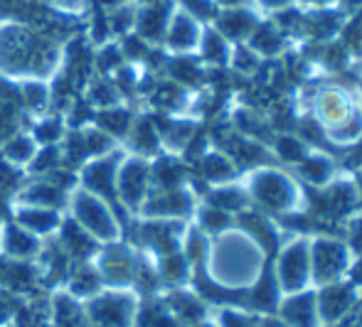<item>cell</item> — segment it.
<instances>
[{
	"mask_svg": "<svg viewBox=\"0 0 362 327\" xmlns=\"http://www.w3.org/2000/svg\"><path fill=\"white\" fill-rule=\"evenodd\" d=\"M207 273L224 288H252L264 273V249L247 232H224L210 251Z\"/></svg>",
	"mask_w": 362,
	"mask_h": 327,
	"instance_id": "6da1fadb",
	"label": "cell"
},
{
	"mask_svg": "<svg viewBox=\"0 0 362 327\" xmlns=\"http://www.w3.org/2000/svg\"><path fill=\"white\" fill-rule=\"evenodd\" d=\"M247 195L257 204H262L269 212L293 214L305 209V197L300 192L298 182L288 177L284 170L272 165H262L249 172L247 177Z\"/></svg>",
	"mask_w": 362,
	"mask_h": 327,
	"instance_id": "7a4b0ae2",
	"label": "cell"
},
{
	"mask_svg": "<svg viewBox=\"0 0 362 327\" xmlns=\"http://www.w3.org/2000/svg\"><path fill=\"white\" fill-rule=\"evenodd\" d=\"M353 261L355 256L348 242L328 237L310 239V278H313V283L318 288L340 283L343 278H348Z\"/></svg>",
	"mask_w": 362,
	"mask_h": 327,
	"instance_id": "3957f363",
	"label": "cell"
},
{
	"mask_svg": "<svg viewBox=\"0 0 362 327\" xmlns=\"http://www.w3.org/2000/svg\"><path fill=\"white\" fill-rule=\"evenodd\" d=\"M274 283L281 298L303 293L310 288V239L298 237L281 249L274 268Z\"/></svg>",
	"mask_w": 362,
	"mask_h": 327,
	"instance_id": "277c9868",
	"label": "cell"
},
{
	"mask_svg": "<svg viewBox=\"0 0 362 327\" xmlns=\"http://www.w3.org/2000/svg\"><path fill=\"white\" fill-rule=\"evenodd\" d=\"M84 310L91 327H134L139 303L134 293L109 290V293H96Z\"/></svg>",
	"mask_w": 362,
	"mask_h": 327,
	"instance_id": "5b68a950",
	"label": "cell"
},
{
	"mask_svg": "<svg viewBox=\"0 0 362 327\" xmlns=\"http://www.w3.org/2000/svg\"><path fill=\"white\" fill-rule=\"evenodd\" d=\"M313 109H315V116H318V121L325 129V133L338 131L340 126H345L358 114H362L358 109V104L353 101V96H350L345 89H338V86H328V89L320 91V94L315 96Z\"/></svg>",
	"mask_w": 362,
	"mask_h": 327,
	"instance_id": "8992f818",
	"label": "cell"
},
{
	"mask_svg": "<svg viewBox=\"0 0 362 327\" xmlns=\"http://www.w3.org/2000/svg\"><path fill=\"white\" fill-rule=\"evenodd\" d=\"M355 290L353 283H333V285H323V288L315 293V303H318V315L320 323H338L348 315L350 305H353Z\"/></svg>",
	"mask_w": 362,
	"mask_h": 327,
	"instance_id": "52a82bcc",
	"label": "cell"
},
{
	"mask_svg": "<svg viewBox=\"0 0 362 327\" xmlns=\"http://www.w3.org/2000/svg\"><path fill=\"white\" fill-rule=\"evenodd\" d=\"M281 323L288 327H320L318 303H315V290H303V293L286 295L281 298Z\"/></svg>",
	"mask_w": 362,
	"mask_h": 327,
	"instance_id": "ba28073f",
	"label": "cell"
},
{
	"mask_svg": "<svg viewBox=\"0 0 362 327\" xmlns=\"http://www.w3.org/2000/svg\"><path fill=\"white\" fill-rule=\"evenodd\" d=\"M259 23L262 20L257 18V13L249 5L247 8H227L217 20V32L227 40H234V42H249Z\"/></svg>",
	"mask_w": 362,
	"mask_h": 327,
	"instance_id": "9c48e42d",
	"label": "cell"
},
{
	"mask_svg": "<svg viewBox=\"0 0 362 327\" xmlns=\"http://www.w3.org/2000/svg\"><path fill=\"white\" fill-rule=\"evenodd\" d=\"M76 217H79V222L84 224L91 234H96V237H104V239L116 237L114 219L109 217V212H106L96 199L81 197V195L76 197Z\"/></svg>",
	"mask_w": 362,
	"mask_h": 327,
	"instance_id": "30bf717a",
	"label": "cell"
},
{
	"mask_svg": "<svg viewBox=\"0 0 362 327\" xmlns=\"http://www.w3.org/2000/svg\"><path fill=\"white\" fill-rule=\"evenodd\" d=\"M298 170L303 175L305 182H310L313 187H325L333 182L335 177V162L333 157H328L320 150H308L305 157L298 162Z\"/></svg>",
	"mask_w": 362,
	"mask_h": 327,
	"instance_id": "8fae6325",
	"label": "cell"
},
{
	"mask_svg": "<svg viewBox=\"0 0 362 327\" xmlns=\"http://www.w3.org/2000/svg\"><path fill=\"white\" fill-rule=\"evenodd\" d=\"M136 273V266H134V258L129 256L126 251H109L104 258V263H99V275L101 280H106L109 285H129L131 278Z\"/></svg>",
	"mask_w": 362,
	"mask_h": 327,
	"instance_id": "7c38bea8",
	"label": "cell"
},
{
	"mask_svg": "<svg viewBox=\"0 0 362 327\" xmlns=\"http://www.w3.org/2000/svg\"><path fill=\"white\" fill-rule=\"evenodd\" d=\"M284 42H286V35L279 30V25L274 23H259V28L254 30V35L249 37V49L259 54V57H276L284 49Z\"/></svg>",
	"mask_w": 362,
	"mask_h": 327,
	"instance_id": "4fadbf2b",
	"label": "cell"
},
{
	"mask_svg": "<svg viewBox=\"0 0 362 327\" xmlns=\"http://www.w3.org/2000/svg\"><path fill=\"white\" fill-rule=\"evenodd\" d=\"M146 182H148V170L144 167V162H129V167L119 177L121 195L129 199L131 204L139 202L146 190Z\"/></svg>",
	"mask_w": 362,
	"mask_h": 327,
	"instance_id": "5bb4252c",
	"label": "cell"
},
{
	"mask_svg": "<svg viewBox=\"0 0 362 327\" xmlns=\"http://www.w3.org/2000/svg\"><path fill=\"white\" fill-rule=\"evenodd\" d=\"M202 172H205L207 180L227 185L234 177V172H237V165H234V157L224 155V153H212V155H207L205 162H202Z\"/></svg>",
	"mask_w": 362,
	"mask_h": 327,
	"instance_id": "9a60e30c",
	"label": "cell"
},
{
	"mask_svg": "<svg viewBox=\"0 0 362 327\" xmlns=\"http://www.w3.org/2000/svg\"><path fill=\"white\" fill-rule=\"evenodd\" d=\"M252 202L247 195V187L239 185H219L212 195V207H219L224 212H239V209H247V204Z\"/></svg>",
	"mask_w": 362,
	"mask_h": 327,
	"instance_id": "2e32d148",
	"label": "cell"
},
{
	"mask_svg": "<svg viewBox=\"0 0 362 327\" xmlns=\"http://www.w3.org/2000/svg\"><path fill=\"white\" fill-rule=\"evenodd\" d=\"M308 150H310V145H305V141H300V138H296V136H286V133L274 141V153H276L284 162L298 165Z\"/></svg>",
	"mask_w": 362,
	"mask_h": 327,
	"instance_id": "e0dca14e",
	"label": "cell"
},
{
	"mask_svg": "<svg viewBox=\"0 0 362 327\" xmlns=\"http://www.w3.org/2000/svg\"><path fill=\"white\" fill-rule=\"evenodd\" d=\"M200 222H202V227H205V229H212V232H224V229L232 224V214L224 212V209H219V207H212V204H210V207L202 209Z\"/></svg>",
	"mask_w": 362,
	"mask_h": 327,
	"instance_id": "ac0fdd59",
	"label": "cell"
},
{
	"mask_svg": "<svg viewBox=\"0 0 362 327\" xmlns=\"http://www.w3.org/2000/svg\"><path fill=\"white\" fill-rule=\"evenodd\" d=\"M195 37H197L195 23L192 20H177L175 30H173V42L180 44V47H187Z\"/></svg>",
	"mask_w": 362,
	"mask_h": 327,
	"instance_id": "d6986e66",
	"label": "cell"
},
{
	"mask_svg": "<svg viewBox=\"0 0 362 327\" xmlns=\"http://www.w3.org/2000/svg\"><path fill=\"white\" fill-rule=\"evenodd\" d=\"M8 244H10V254H15V256H30V254H35V242L33 239H28V237H10L8 239Z\"/></svg>",
	"mask_w": 362,
	"mask_h": 327,
	"instance_id": "ffe728a7",
	"label": "cell"
},
{
	"mask_svg": "<svg viewBox=\"0 0 362 327\" xmlns=\"http://www.w3.org/2000/svg\"><path fill=\"white\" fill-rule=\"evenodd\" d=\"M262 10H272V13H279V10H286L293 5V0H254Z\"/></svg>",
	"mask_w": 362,
	"mask_h": 327,
	"instance_id": "44dd1931",
	"label": "cell"
},
{
	"mask_svg": "<svg viewBox=\"0 0 362 327\" xmlns=\"http://www.w3.org/2000/svg\"><path fill=\"white\" fill-rule=\"evenodd\" d=\"M296 5H308V10L313 8H328V5H338V0H293Z\"/></svg>",
	"mask_w": 362,
	"mask_h": 327,
	"instance_id": "7402d4cb",
	"label": "cell"
},
{
	"mask_svg": "<svg viewBox=\"0 0 362 327\" xmlns=\"http://www.w3.org/2000/svg\"><path fill=\"white\" fill-rule=\"evenodd\" d=\"M249 3H252V0H219V5H224V10L227 8H247Z\"/></svg>",
	"mask_w": 362,
	"mask_h": 327,
	"instance_id": "603a6c76",
	"label": "cell"
},
{
	"mask_svg": "<svg viewBox=\"0 0 362 327\" xmlns=\"http://www.w3.org/2000/svg\"><path fill=\"white\" fill-rule=\"evenodd\" d=\"M259 327H288L286 323H281V320H262V323H259Z\"/></svg>",
	"mask_w": 362,
	"mask_h": 327,
	"instance_id": "cb8c5ba5",
	"label": "cell"
},
{
	"mask_svg": "<svg viewBox=\"0 0 362 327\" xmlns=\"http://www.w3.org/2000/svg\"><path fill=\"white\" fill-rule=\"evenodd\" d=\"M197 327H217V325H210V323H200Z\"/></svg>",
	"mask_w": 362,
	"mask_h": 327,
	"instance_id": "d4e9b609",
	"label": "cell"
}]
</instances>
